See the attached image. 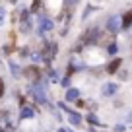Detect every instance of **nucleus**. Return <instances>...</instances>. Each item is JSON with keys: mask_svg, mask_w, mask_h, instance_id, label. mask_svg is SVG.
<instances>
[{"mask_svg": "<svg viewBox=\"0 0 132 132\" xmlns=\"http://www.w3.org/2000/svg\"><path fill=\"white\" fill-rule=\"evenodd\" d=\"M4 21V10H0V23Z\"/></svg>", "mask_w": 132, "mask_h": 132, "instance_id": "nucleus-11", "label": "nucleus"}, {"mask_svg": "<svg viewBox=\"0 0 132 132\" xmlns=\"http://www.w3.org/2000/svg\"><path fill=\"white\" fill-rule=\"evenodd\" d=\"M70 120H72L74 124H78V122H80V117H78V115H70Z\"/></svg>", "mask_w": 132, "mask_h": 132, "instance_id": "nucleus-8", "label": "nucleus"}, {"mask_svg": "<svg viewBox=\"0 0 132 132\" xmlns=\"http://www.w3.org/2000/svg\"><path fill=\"white\" fill-rule=\"evenodd\" d=\"M31 115H33V111H31L29 107H23V109H21V117H23V119H25V117H31Z\"/></svg>", "mask_w": 132, "mask_h": 132, "instance_id": "nucleus-5", "label": "nucleus"}, {"mask_svg": "<svg viewBox=\"0 0 132 132\" xmlns=\"http://www.w3.org/2000/svg\"><path fill=\"white\" fill-rule=\"evenodd\" d=\"M109 29H113V31L117 29V20H111V21H109Z\"/></svg>", "mask_w": 132, "mask_h": 132, "instance_id": "nucleus-7", "label": "nucleus"}, {"mask_svg": "<svg viewBox=\"0 0 132 132\" xmlns=\"http://www.w3.org/2000/svg\"><path fill=\"white\" fill-rule=\"evenodd\" d=\"M0 97H4V82H2V78H0Z\"/></svg>", "mask_w": 132, "mask_h": 132, "instance_id": "nucleus-9", "label": "nucleus"}, {"mask_svg": "<svg viewBox=\"0 0 132 132\" xmlns=\"http://www.w3.org/2000/svg\"><path fill=\"white\" fill-rule=\"evenodd\" d=\"M51 27H53V23H51L47 18H43V20H41V25H39V29H41V31H49Z\"/></svg>", "mask_w": 132, "mask_h": 132, "instance_id": "nucleus-3", "label": "nucleus"}, {"mask_svg": "<svg viewBox=\"0 0 132 132\" xmlns=\"http://www.w3.org/2000/svg\"><path fill=\"white\" fill-rule=\"evenodd\" d=\"M68 2H70V4H72V2H76V0H68Z\"/></svg>", "mask_w": 132, "mask_h": 132, "instance_id": "nucleus-12", "label": "nucleus"}, {"mask_svg": "<svg viewBox=\"0 0 132 132\" xmlns=\"http://www.w3.org/2000/svg\"><path fill=\"white\" fill-rule=\"evenodd\" d=\"M119 66H120V58H117V60H113L111 64L107 66V70H109V72L113 74V72H117V68H119Z\"/></svg>", "mask_w": 132, "mask_h": 132, "instance_id": "nucleus-4", "label": "nucleus"}, {"mask_svg": "<svg viewBox=\"0 0 132 132\" xmlns=\"http://www.w3.org/2000/svg\"><path fill=\"white\" fill-rule=\"evenodd\" d=\"M66 97H68V99H76V97H78V91H76V89H70Z\"/></svg>", "mask_w": 132, "mask_h": 132, "instance_id": "nucleus-6", "label": "nucleus"}, {"mask_svg": "<svg viewBox=\"0 0 132 132\" xmlns=\"http://www.w3.org/2000/svg\"><path fill=\"white\" fill-rule=\"evenodd\" d=\"M122 25H124V27L132 25V10H130V12H126V14L122 16Z\"/></svg>", "mask_w": 132, "mask_h": 132, "instance_id": "nucleus-2", "label": "nucleus"}, {"mask_svg": "<svg viewBox=\"0 0 132 132\" xmlns=\"http://www.w3.org/2000/svg\"><path fill=\"white\" fill-rule=\"evenodd\" d=\"M115 89H117L115 86H107V87H105V93H111V91H115Z\"/></svg>", "mask_w": 132, "mask_h": 132, "instance_id": "nucleus-10", "label": "nucleus"}, {"mask_svg": "<svg viewBox=\"0 0 132 132\" xmlns=\"http://www.w3.org/2000/svg\"><path fill=\"white\" fill-rule=\"evenodd\" d=\"M25 76H27V80H31V82H39V80H41V70H39L37 66H27V68H25Z\"/></svg>", "mask_w": 132, "mask_h": 132, "instance_id": "nucleus-1", "label": "nucleus"}]
</instances>
